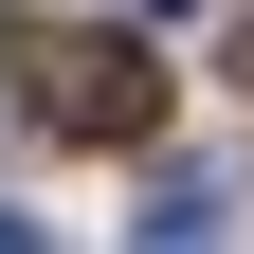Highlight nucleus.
I'll use <instances>...</instances> for the list:
<instances>
[{
  "label": "nucleus",
  "instance_id": "f257e3e1",
  "mask_svg": "<svg viewBox=\"0 0 254 254\" xmlns=\"http://www.w3.org/2000/svg\"><path fill=\"white\" fill-rule=\"evenodd\" d=\"M0 55H18V109L73 127V145H145V127H164V55L109 37V18H18Z\"/></svg>",
  "mask_w": 254,
  "mask_h": 254
},
{
  "label": "nucleus",
  "instance_id": "f03ea898",
  "mask_svg": "<svg viewBox=\"0 0 254 254\" xmlns=\"http://www.w3.org/2000/svg\"><path fill=\"white\" fill-rule=\"evenodd\" d=\"M127 218H145V236H236V182H218V164H164Z\"/></svg>",
  "mask_w": 254,
  "mask_h": 254
},
{
  "label": "nucleus",
  "instance_id": "7ed1b4c3",
  "mask_svg": "<svg viewBox=\"0 0 254 254\" xmlns=\"http://www.w3.org/2000/svg\"><path fill=\"white\" fill-rule=\"evenodd\" d=\"M127 18H182V0H127Z\"/></svg>",
  "mask_w": 254,
  "mask_h": 254
}]
</instances>
